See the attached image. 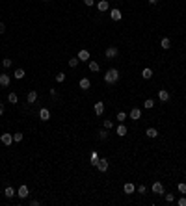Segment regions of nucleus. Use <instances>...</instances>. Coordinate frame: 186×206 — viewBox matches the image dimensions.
<instances>
[{
  "instance_id": "obj_40",
  "label": "nucleus",
  "mask_w": 186,
  "mask_h": 206,
  "mask_svg": "<svg viewBox=\"0 0 186 206\" xmlns=\"http://www.w3.org/2000/svg\"><path fill=\"white\" fill-rule=\"evenodd\" d=\"M37 204H39V201H35V199L30 201V206H37Z\"/></svg>"
},
{
  "instance_id": "obj_9",
  "label": "nucleus",
  "mask_w": 186,
  "mask_h": 206,
  "mask_svg": "<svg viewBox=\"0 0 186 206\" xmlns=\"http://www.w3.org/2000/svg\"><path fill=\"white\" fill-rule=\"evenodd\" d=\"M153 193H155V195H162V193H164V186H162L160 182H155V184H153Z\"/></svg>"
},
{
  "instance_id": "obj_21",
  "label": "nucleus",
  "mask_w": 186,
  "mask_h": 206,
  "mask_svg": "<svg viewBox=\"0 0 186 206\" xmlns=\"http://www.w3.org/2000/svg\"><path fill=\"white\" fill-rule=\"evenodd\" d=\"M145 136H147V137H156L158 136V130L156 128H147V130H145Z\"/></svg>"
},
{
  "instance_id": "obj_23",
  "label": "nucleus",
  "mask_w": 186,
  "mask_h": 206,
  "mask_svg": "<svg viewBox=\"0 0 186 206\" xmlns=\"http://www.w3.org/2000/svg\"><path fill=\"white\" fill-rule=\"evenodd\" d=\"M117 136H121V137H123V136H126V126L123 125V123H121V125L117 126Z\"/></svg>"
},
{
  "instance_id": "obj_2",
  "label": "nucleus",
  "mask_w": 186,
  "mask_h": 206,
  "mask_svg": "<svg viewBox=\"0 0 186 206\" xmlns=\"http://www.w3.org/2000/svg\"><path fill=\"white\" fill-rule=\"evenodd\" d=\"M95 167H97L101 173H106V171H108V160H106V158H99V162H97Z\"/></svg>"
},
{
  "instance_id": "obj_41",
  "label": "nucleus",
  "mask_w": 186,
  "mask_h": 206,
  "mask_svg": "<svg viewBox=\"0 0 186 206\" xmlns=\"http://www.w3.org/2000/svg\"><path fill=\"white\" fill-rule=\"evenodd\" d=\"M93 2H95V0H84L86 6H93Z\"/></svg>"
},
{
  "instance_id": "obj_39",
  "label": "nucleus",
  "mask_w": 186,
  "mask_h": 206,
  "mask_svg": "<svg viewBox=\"0 0 186 206\" xmlns=\"http://www.w3.org/2000/svg\"><path fill=\"white\" fill-rule=\"evenodd\" d=\"M4 32H6V24H4V22H0V34H4Z\"/></svg>"
},
{
  "instance_id": "obj_3",
  "label": "nucleus",
  "mask_w": 186,
  "mask_h": 206,
  "mask_svg": "<svg viewBox=\"0 0 186 206\" xmlns=\"http://www.w3.org/2000/svg\"><path fill=\"white\" fill-rule=\"evenodd\" d=\"M104 54H106V58H108V59H112V58H116L117 54H119V50H117V46H108Z\"/></svg>"
},
{
  "instance_id": "obj_18",
  "label": "nucleus",
  "mask_w": 186,
  "mask_h": 206,
  "mask_svg": "<svg viewBox=\"0 0 186 206\" xmlns=\"http://www.w3.org/2000/svg\"><path fill=\"white\" fill-rule=\"evenodd\" d=\"M99 11H108V0H101V2L97 4Z\"/></svg>"
},
{
  "instance_id": "obj_30",
  "label": "nucleus",
  "mask_w": 186,
  "mask_h": 206,
  "mask_svg": "<svg viewBox=\"0 0 186 206\" xmlns=\"http://www.w3.org/2000/svg\"><path fill=\"white\" fill-rule=\"evenodd\" d=\"M102 126H104L106 130H112V128H114V123H112V121H108V119H106V121L102 123Z\"/></svg>"
},
{
  "instance_id": "obj_36",
  "label": "nucleus",
  "mask_w": 186,
  "mask_h": 206,
  "mask_svg": "<svg viewBox=\"0 0 186 206\" xmlns=\"http://www.w3.org/2000/svg\"><path fill=\"white\" fill-rule=\"evenodd\" d=\"M177 204H179V206H186V197L183 195V197H181L179 201H177Z\"/></svg>"
},
{
  "instance_id": "obj_37",
  "label": "nucleus",
  "mask_w": 186,
  "mask_h": 206,
  "mask_svg": "<svg viewBox=\"0 0 186 206\" xmlns=\"http://www.w3.org/2000/svg\"><path fill=\"white\" fill-rule=\"evenodd\" d=\"M166 201H168V203H173V201H175V197H173L171 193H168V195H166Z\"/></svg>"
},
{
  "instance_id": "obj_14",
  "label": "nucleus",
  "mask_w": 186,
  "mask_h": 206,
  "mask_svg": "<svg viewBox=\"0 0 186 206\" xmlns=\"http://www.w3.org/2000/svg\"><path fill=\"white\" fill-rule=\"evenodd\" d=\"M134 189H136V188H134V184H132V182H126V184L123 186V191L126 193V195H130V193H134Z\"/></svg>"
},
{
  "instance_id": "obj_16",
  "label": "nucleus",
  "mask_w": 186,
  "mask_h": 206,
  "mask_svg": "<svg viewBox=\"0 0 186 206\" xmlns=\"http://www.w3.org/2000/svg\"><path fill=\"white\" fill-rule=\"evenodd\" d=\"M4 195H6L7 199H11V197H15V195H17V193H15V189L11 188V186H7V188L4 189Z\"/></svg>"
},
{
  "instance_id": "obj_33",
  "label": "nucleus",
  "mask_w": 186,
  "mask_h": 206,
  "mask_svg": "<svg viewBox=\"0 0 186 206\" xmlns=\"http://www.w3.org/2000/svg\"><path fill=\"white\" fill-rule=\"evenodd\" d=\"M78 61H80L78 58H71V59H69V67H76V65H78Z\"/></svg>"
},
{
  "instance_id": "obj_25",
  "label": "nucleus",
  "mask_w": 186,
  "mask_h": 206,
  "mask_svg": "<svg viewBox=\"0 0 186 206\" xmlns=\"http://www.w3.org/2000/svg\"><path fill=\"white\" fill-rule=\"evenodd\" d=\"M88 65H89V71H91V73H97V71L101 69V67H99V63H97V61H89Z\"/></svg>"
},
{
  "instance_id": "obj_26",
  "label": "nucleus",
  "mask_w": 186,
  "mask_h": 206,
  "mask_svg": "<svg viewBox=\"0 0 186 206\" xmlns=\"http://www.w3.org/2000/svg\"><path fill=\"white\" fill-rule=\"evenodd\" d=\"M89 162H91V164H93V165H97V162H99V154H97V152H95V150H93V152H91V154H89Z\"/></svg>"
},
{
  "instance_id": "obj_20",
  "label": "nucleus",
  "mask_w": 186,
  "mask_h": 206,
  "mask_svg": "<svg viewBox=\"0 0 186 206\" xmlns=\"http://www.w3.org/2000/svg\"><path fill=\"white\" fill-rule=\"evenodd\" d=\"M141 76H143L145 80H151V78H153V69H149V67H147V69H143Z\"/></svg>"
},
{
  "instance_id": "obj_17",
  "label": "nucleus",
  "mask_w": 186,
  "mask_h": 206,
  "mask_svg": "<svg viewBox=\"0 0 186 206\" xmlns=\"http://www.w3.org/2000/svg\"><path fill=\"white\" fill-rule=\"evenodd\" d=\"M19 197H21V199H26V197H28V188H26V186H21V188H19Z\"/></svg>"
},
{
  "instance_id": "obj_42",
  "label": "nucleus",
  "mask_w": 186,
  "mask_h": 206,
  "mask_svg": "<svg viewBox=\"0 0 186 206\" xmlns=\"http://www.w3.org/2000/svg\"><path fill=\"white\" fill-rule=\"evenodd\" d=\"M2 113H4V104L0 102V115H2Z\"/></svg>"
},
{
  "instance_id": "obj_5",
  "label": "nucleus",
  "mask_w": 186,
  "mask_h": 206,
  "mask_svg": "<svg viewBox=\"0 0 186 206\" xmlns=\"http://www.w3.org/2000/svg\"><path fill=\"white\" fill-rule=\"evenodd\" d=\"M35 100H37V91L35 89L28 91V95H26V102H28V104H34Z\"/></svg>"
},
{
  "instance_id": "obj_27",
  "label": "nucleus",
  "mask_w": 186,
  "mask_h": 206,
  "mask_svg": "<svg viewBox=\"0 0 186 206\" xmlns=\"http://www.w3.org/2000/svg\"><path fill=\"white\" fill-rule=\"evenodd\" d=\"M153 106H155V100H153V98H147V100L143 102V108H147V110H151Z\"/></svg>"
},
{
  "instance_id": "obj_28",
  "label": "nucleus",
  "mask_w": 186,
  "mask_h": 206,
  "mask_svg": "<svg viewBox=\"0 0 186 206\" xmlns=\"http://www.w3.org/2000/svg\"><path fill=\"white\" fill-rule=\"evenodd\" d=\"M116 119H117V121H119V123H123L125 119H126V113H125V112H117V115H116Z\"/></svg>"
},
{
  "instance_id": "obj_32",
  "label": "nucleus",
  "mask_w": 186,
  "mask_h": 206,
  "mask_svg": "<svg viewBox=\"0 0 186 206\" xmlns=\"http://www.w3.org/2000/svg\"><path fill=\"white\" fill-rule=\"evenodd\" d=\"M11 63H13V59H2V65H4V69H7V67H11Z\"/></svg>"
},
{
  "instance_id": "obj_15",
  "label": "nucleus",
  "mask_w": 186,
  "mask_h": 206,
  "mask_svg": "<svg viewBox=\"0 0 186 206\" xmlns=\"http://www.w3.org/2000/svg\"><path fill=\"white\" fill-rule=\"evenodd\" d=\"M78 59H80V61H89V52L88 50H80V52H78Z\"/></svg>"
},
{
  "instance_id": "obj_43",
  "label": "nucleus",
  "mask_w": 186,
  "mask_h": 206,
  "mask_svg": "<svg viewBox=\"0 0 186 206\" xmlns=\"http://www.w3.org/2000/svg\"><path fill=\"white\" fill-rule=\"evenodd\" d=\"M156 2H158V0H149V4H151V6H155Z\"/></svg>"
},
{
  "instance_id": "obj_31",
  "label": "nucleus",
  "mask_w": 186,
  "mask_h": 206,
  "mask_svg": "<svg viewBox=\"0 0 186 206\" xmlns=\"http://www.w3.org/2000/svg\"><path fill=\"white\" fill-rule=\"evenodd\" d=\"M177 189H179V191L183 193V195H186V184H184V182H181V184L177 186Z\"/></svg>"
},
{
  "instance_id": "obj_22",
  "label": "nucleus",
  "mask_w": 186,
  "mask_h": 206,
  "mask_svg": "<svg viewBox=\"0 0 186 206\" xmlns=\"http://www.w3.org/2000/svg\"><path fill=\"white\" fill-rule=\"evenodd\" d=\"M160 46H162V48H164V50H168L169 46H171V41H169L168 37H164V39H162V41H160Z\"/></svg>"
},
{
  "instance_id": "obj_1",
  "label": "nucleus",
  "mask_w": 186,
  "mask_h": 206,
  "mask_svg": "<svg viewBox=\"0 0 186 206\" xmlns=\"http://www.w3.org/2000/svg\"><path fill=\"white\" fill-rule=\"evenodd\" d=\"M119 80V71L117 69H108L104 74V82L106 84H116V82Z\"/></svg>"
},
{
  "instance_id": "obj_6",
  "label": "nucleus",
  "mask_w": 186,
  "mask_h": 206,
  "mask_svg": "<svg viewBox=\"0 0 186 206\" xmlns=\"http://www.w3.org/2000/svg\"><path fill=\"white\" fill-rule=\"evenodd\" d=\"M110 19H112V21H121V19H123V13H121L119 9H116V7H114V9L110 11Z\"/></svg>"
},
{
  "instance_id": "obj_34",
  "label": "nucleus",
  "mask_w": 186,
  "mask_h": 206,
  "mask_svg": "<svg viewBox=\"0 0 186 206\" xmlns=\"http://www.w3.org/2000/svg\"><path fill=\"white\" fill-rule=\"evenodd\" d=\"M13 141H17V143H19V141H22V134H21V132L13 134Z\"/></svg>"
},
{
  "instance_id": "obj_8",
  "label": "nucleus",
  "mask_w": 186,
  "mask_h": 206,
  "mask_svg": "<svg viewBox=\"0 0 186 206\" xmlns=\"http://www.w3.org/2000/svg\"><path fill=\"white\" fill-rule=\"evenodd\" d=\"M9 82H11V78H9V74H0V85H2V88H7V85H9Z\"/></svg>"
},
{
  "instance_id": "obj_11",
  "label": "nucleus",
  "mask_w": 186,
  "mask_h": 206,
  "mask_svg": "<svg viewBox=\"0 0 186 206\" xmlns=\"http://www.w3.org/2000/svg\"><path fill=\"white\" fill-rule=\"evenodd\" d=\"M129 115H130V119L138 121V119L141 117V110H140V108H132V110H130V113H129Z\"/></svg>"
},
{
  "instance_id": "obj_29",
  "label": "nucleus",
  "mask_w": 186,
  "mask_h": 206,
  "mask_svg": "<svg viewBox=\"0 0 186 206\" xmlns=\"http://www.w3.org/2000/svg\"><path fill=\"white\" fill-rule=\"evenodd\" d=\"M99 137H101V139L104 141L106 137H108V130H106V128H104V130H99Z\"/></svg>"
},
{
  "instance_id": "obj_7",
  "label": "nucleus",
  "mask_w": 186,
  "mask_h": 206,
  "mask_svg": "<svg viewBox=\"0 0 186 206\" xmlns=\"http://www.w3.org/2000/svg\"><path fill=\"white\" fill-rule=\"evenodd\" d=\"M39 119H41V121H49V119H50L49 108H41V110H39Z\"/></svg>"
},
{
  "instance_id": "obj_10",
  "label": "nucleus",
  "mask_w": 186,
  "mask_h": 206,
  "mask_svg": "<svg viewBox=\"0 0 186 206\" xmlns=\"http://www.w3.org/2000/svg\"><path fill=\"white\" fill-rule=\"evenodd\" d=\"M93 110H95V115H102V112H104V102H95Z\"/></svg>"
},
{
  "instance_id": "obj_24",
  "label": "nucleus",
  "mask_w": 186,
  "mask_h": 206,
  "mask_svg": "<svg viewBox=\"0 0 186 206\" xmlns=\"http://www.w3.org/2000/svg\"><path fill=\"white\" fill-rule=\"evenodd\" d=\"M7 100H9L11 104H17V102H19V97H17V93H9V95H7Z\"/></svg>"
},
{
  "instance_id": "obj_38",
  "label": "nucleus",
  "mask_w": 186,
  "mask_h": 206,
  "mask_svg": "<svg viewBox=\"0 0 186 206\" xmlns=\"http://www.w3.org/2000/svg\"><path fill=\"white\" fill-rule=\"evenodd\" d=\"M138 193H145V186H143V184L138 186Z\"/></svg>"
},
{
  "instance_id": "obj_35",
  "label": "nucleus",
  "mask_w": 186,
  "mask_h": 206,
  "mask_svg": "<svg viewBox=\"0 0 186 206\" xmlns=\"http://www.w3.org/2000/svg\"><path fill=\"white\" fill-rule=\"evenodd\" d=\"M63 80H65V74H63V73H60V74H56V82H60V84H62Z\"/></svg>"
},
{
  "instance_id": "obj_12",
  "label": "nucleus",
  "mask_w": 186,
  "mask_h": 206,
  "mask_svg": "<svg viewBox=\"0 0 186 206\" xmlns=\"http://www.w3.org/2000/svg\"><path fill=\"white\" fill-rule=\"evenodd\" d=\"M78 85H80V89H89L91 88V82H89V78H82V80L78 82Z\"/></svg>"
},
{
  "instance_id": "obj_4",
  "label": "nucleus",
  "mask_w": 186,
  "mask_h": 206,
  "mask_svg": "<svg viewBox=\"0 0 186 206\" xmlns=\"http://www.w3.org/2000/svg\"><path fill=\"white\" fill-rule=\"evenodd\" d=\"M0 141H2L6 147H9V145L13 143V136H11V134H2V136H0Z\"/></svg>"
},
{
  "instance_id": "obj_19",
  "label": "nucleus",
  "mask_w": 186,
  "mask_h": 206,
  "mask_svg": "<svg viewBox=\"0 0 186 206\" xmlns=\"http://www.w3.org/2000/svg\"><path fill=\"white\" fill-rule=\"evenodd\" d=\"M13 76H15V78H17V80H22V78H24V76H26V73H24V69H17V71H15V73H13Z\"/></svg>"
},
{
  "instance_id": "obj_13",
  "label": "nucleus",
  "mask_w": 186,
  "mask_h": 206,
  "mask_svg": "<svg viewBox=\"0 0 186 206\" xmlns=\"http://www.w3.org/2000/svg\"><path fill=\"white\" fill-rule=\"evenodd\" d=\"M158 98H160L162 102H168L169 100V93L166 89H160V91H158Z\"/></svg>"
}]
</instances>
